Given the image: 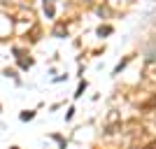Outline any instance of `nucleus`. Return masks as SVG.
Wrapping results in <instances>:
<instances>
[{"label": "nucleus", "mask_w": 156, "mask_h": 149, "mask_svg": "<svg viewBox=\"0 0 156 149\" xmlns=\"http://www.w3.org/2000/svg\"><path fill=\"white\" fill-rule=\"evenodd\" d=\"M84 89H86V82H82V84H79V89H77V93H75V96H82V93H84Z\"/></svg>", "instance_id": "f257e3e1"}]
</instances>
